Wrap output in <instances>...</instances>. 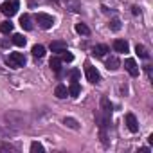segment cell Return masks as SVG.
<instances>
[{
    "label": "cell",
    "mask_w": 153,
    "mask_h": 153,
    "mask_svg": "<svg viewBox=\"0 0 153 153\" xmlns=\"http://www.w3.org/2000/svg\"><path fill=\"white\" fill-rule=\"evenodd\" d=\"M25 56L22 54V52H11L7 58H6V63L11 67V68H20V67H24L25 65Z\"/></svg>",
    "instance_id": "6da1fadb"
},
{
    "label": "cell",
    "mask_w": 153,
    "mask_h": 153,
    "mask_svg": "<svg viewBox=\"0 0 153 153\" xmlns=\"http://www.w3.org/2000/svg\"><path fill=\"white\" fill-rule=\"evenodd\" d=\"M16 11H18V2L16 0H7V2H4V4H0V13L2 15H6V16H15L16 15Z\"/></svg>",
    "instance_id": "7a4b0ae2"
},
{
    "label": "cell",
    "mask_w": 153,
    "mask_h": 153,
    "mask_svg": "<svg viewBox=\"0 0 153 153\" xmlns=\"http://www.w3.org/2000/svg\"><path fill=\"white\" fill-rule=\"evenodd\" d=\"M36 22H38V25L42 27V29H51L52 27V24H54V18L51 16V15H47V13H38L36 15Z\"/></svg>",
    "instance_id": "3957f363"
},
{
    "label": "cell",
    "mask_w": 153,
    "mask_h": 153,
    "mask_svg": "<svg viewBox=\"0 0 153 153\" xmlns=\"http://www.w3.org/2000/svg\"><path fill=\"white\" fill-rule=\"evenodd\" d=\"M85 76H87V79H88L90 83H99V81H101V74H99V70H97L96 67H92V65H87Z\"/></svg>",
    "instance_id": "277c9868"
},
{
    "label": "cell",
    "mask_w": 153,
    "mask_h": 153,
    "mask_svg": "<svg viewBox=\"0 0 153 153\" xmlns=\"http://www.w3.org/2000/svg\"><path fill=\"white\" fill-rule=\"evenodd\" d=\"M124 68L128 70V74H130V76H133V78H137V76H139V67H137V63H135V59H133V58L124 59Z\"/></svg>",
    "instance_id": "5b68a950"
},
{
    "label": "cell",
    "mask_w": 153,
    "mask_h": 153,
    "mask_svg": "<svg viewBox=\"0 0 153 153\" xmlns=\"http://www.w3.org/2000/svg\"><path fill=\"white\" fill-rule=\"evenodd\" d=\"M126 126H128V130L130 131H139V123H137V119H135V115L133 114H126Z\"/></svg>",
    "instance_id": "8992f818"
},
{
    "label": "cell",
    "mask_w": 153,
    "mask_h": 153,
    "mask_svg": "<svg viewBox=\"0 0 153 153\" xmlns=\"http://www.w3.org/2000/svg\"><path fill=\"white\" fill-rule=\"evenodd\" d=\"M114 51L115 52H128L130 51V45L126 40H115L114 42Z\"/></svg>",
    "instance_id": "52a82bcc"
},
{
    "label": "cell",
    "mask_w": 153,
    "mask_h": 153,
    "mask_svg": "<svg viewBox=\"0 0 153 153\" xmlns=\"http://www.w3.org/2000/svg\"><path fill=\"white\" fill-rule=\"evenodd\" d=\"M51 51H52L54 54H61V52L67 51V43H65V42H59V40H58V42H52V43H51Z\"/></svg>",
    "instance_id": "ba28073f"
},
{
    "label": "cell",
    "mask_w": 153,
    "mask_h": 153,
    "mask_svg": "<svg viewBox=\"0 0 153 153\" xmlns=\"http://www.w3.org/2000/svg\"><path fill=\"white\" fill-rule=\"evenodd\" d=\"M106 52H110V49H108V45H96L94 49H92V54L96 56V58H103Z\"/></svg>",
    "instance_id": "9c48e42d"
},
{
    "label": "cell",
    "mask_w": 153,
    "mask_h": 153,
    "mask_svg": "<svg viewBox=\"0 0 153 153\" xmlns=\"http://www.w3.org/2000/svg\"><path fill=\"white\" fill-rule=\"evenodd\" d=\"M79 92H81V87H79V83L78 81H72L70 83V87H68V96H72V97H78L79 96Z\"/></svg>",
    "instance_id": "30bf717a"
},
{
    "label": "cell",
    "mask_w": 153,
    "mask_h": 153,
    "mask_svg": "<svg viewBox=\"0 0 153 153\" xmlns=\"http://www.w3.org/2000/svg\"><path fill=\"white\" fill-rule=\"evenodd\" d=\"M54 96H56L58 99H65V97L68 96L67 87H65V85H58V87H56V90H54Z\"/></svg>",
    "instance_id": "8fae6325"
},
{
    "label": "cell",
    "mask_w": 153,
    "mask_h": 153,
    "mask_svg": "<svg viewBox=\"0 0 153 153\" xmlns=\"http://www.w3.org/2000/svg\"><path fill=\"white\" fill-rule=\"evenodd\" d=\"M20 25H22L25 31H31V29H33V24H31V16H29V15H22V16H20Z\"/></svg>",
    "instance_id": "7c38bea8"
},
{
    "label": "cell",
    "mask_w": 153,
    "mask_h": 153,
    "mask_svg": "<svg viewBox=\"0 0 153 153\" xmlns=\"http://www.w3.org/2000/svg\"><path fill=\"white\" fill-rule=\"evenodd\" d=\"M119 65H121V63H119V59H117L115 56H110V58L106 59V68H108V70H117Z\"/></svg>",
    "instance_id": "4fadbf2b"
},
{
    "label": "cell",
    "mask_w": 153,
    "mask_h": 153,
    "mask_svg": "<svg viewBox=\"0 0 153 153\" xmlns=\"http://www.w3.org/2000/svg\"><path fill=\"white\" fill-rule=\"evenodd\" d=\"M135 52H137L139 58H142V59H148V58H149V52H148V49H146L144 45H137V47H135Z\"/></svg>",
    "instance_id": "5bb4252c"
},
{
    "label": "cell",
    "mask_w": 153,
    "mask_h": 153,
    "mask_svg": "<svg viewBox=\"0 0 153 153\" xmlns=\"http://www.w3.org/2000/svg\"><path fill=\"white\" fill-rule=\"evenodd\" d=\"M51 68H52L56 74H59V72H61V59H59V58H51Z\"/></svg>",
    "instance_id": "9a60e30c"
},
{
    "label": "cell",
    "mask_w": 153,
    "mask_h": 153,
    "mask_svg": "<svg viewBox=\"0 0 153 153\" xmlns=\"http://www.w3.org/2000/svg\"><path fill=\"white\" fill-rule=\"evenodd\" d=\"M31 52H33V56H36V58H43V56H45V47H43V45H34Z\"/></svg>",
    "instance_id": "2e32d148"
},
{
    "label": "cell",
    "mask_w": 153,
    "mask_h": 153,
    "mask_svg": "<svg viewBox=\"0 0 153 153\" xmlns=\"http://www.w3.org/2000/svg\"><path fill=\"white\" fill-rule=\"evenodd\" d=\"M68 128H72V130H79V123L76 121L74 117H65V121H63Z\"/></svg>",
    "instance_id": "e0dca14e"
},
{
    "label": "cell",
    "mask_w": 153,
    "mask_h": 153,
    "mask_svg": "<svg viewBox=\"0 0 153 153\" xmlns=\"http://www.w3.org/2000/svg\"><path fill=\"white\" fill-rule=\"evenodd\" d=\"M13 31V24L7 20V22H2L0 24V33H4V34H9Z\"/></svg>",
    "instance_id": "ac0fdd59"
},
{
    "label": "cell",
    "mask_w": 153,
    "mask_h": 153,
    "mask_svg": "<svg viewBox=\"0 0 153 153\" xmlns=\"http://www.w3.org/2000/svg\"><path fill=\"white\" fill-rule=\"evenodd\" d=\"M76 33H79L83 36H88L90 34V29L85 25V24H76Z\"/></svg>",
    "instance_id": "d6986e66"
},
{
    "label": "cell",
    "mask_w": 153,
    "mask_h": 153,
    "mask_svg": "<svg viewBox=\"0 0 153 153\" xmlns=\"http://www.w3.org/2000/svg\"><path fill=\"white\" fill-rule=\"evenodd\" d=\"M13 43H15L16 47H24V45H25V38H24L22 34H13Z\"/></svg>",
    "instance_id": "ffe728a7"
},
{
    "label": "cell",
    "mask_w": 153,
    "mask_h": 153,
    "mask_svg": "<svg viewBox=\"0 0 153 153\" xmlns=\"http://www.w3.org/2000/svg\"><path fill=\"white\" fill-rule=\"evenodd\" d=\"M31 151H33V153H43V146H42L40 142H33V144H31Z\"/></svg>",
    "instance_id": "44dd1931"
},
{
    "label": "cell",
    "mask_w": 153,
    "mask_h": 153,
    "mask_svg": "<svg viewBox=\"0 0 153 153\" xmlns=\"http://www.w3.org/2000/svg\"><path fill=\"white\" fill-rule=\"evenodd\" d=\"M110 29H112V31H119V29H121V20H119V18H114V20L110 22Z\"/></svg>",
    "instance_id": "7402d4cb"
},
{
    "label": "cell",
    "mask_w": 153,
    "mask_h": 153,
    "mask_svg": "<svg viewBox=\"0 0 153 153\" xmlns=\"http://www.w3.org/2000/svg\"><path fill=\"white\" fill-rule=\"evenodd\" d=\"M74 59V56L68 52V51H65V52H61V61H72Z\"/></svg>",
    "instance_id": "603a6c76"
},
{
    "label": "cell",
    "mask_w": 153,
    "mask_h": 153,
    "mask_svg": "<svg viewBox=\"0 0 153 153\" xmlns=\"http://www.w3.org/2000/svg\"><path fill=\"white\" fill-rule=\"evenodd\" d=\"M70 76L76 79V78H79V72H78V70H72V74H70Z\"/></svg>",
    "instance_id": "cb8c5ba5"
},
{
    "label": "cell",
    "mask_w": 153,
    "mask_h": 153,
    "mask_svg": "<svg viewBox=\"0 0 153 153\" xmlns=\"http://www.w3.org/2000/svg\"><path fill=\"white\" fill-rule=\"evenodd\" d=\"M131 9H133V15H140V9H139L137 6H135V7H131Z\"/></svg>",
    "instance_id": "d4e9b609"
},
{
    "label": "cell",
    "mask_w": 153,
    "mask_h": 153,
    "mask_svg": "<svg viewBox=\"0 0 153 153\" xmlns=\"http://www.w3.org/2000/svg\"><path fill=\"white\" fill-rule=\"evenodd\" d=\"M139 151H140V153H149V149H148V148H140Z\"/></svg>",
    "instance_id": "484cf974"
}]
</instances>
